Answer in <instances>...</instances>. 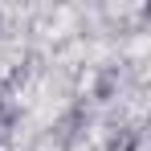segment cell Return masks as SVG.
<instances>
[{"label": "cell", "instance_id": "obj_1", "mask_svg": "<svg viewBox=\"0 0 151 151\" xmlns=\"http://www.w3.org/2000/svg\"><path fill=\"white\" fill-rule=\"evenodd\" d=\"M135 147H139V135H135V131H119V135L106 143V151H135Z\"/></svg>", "mask_w": 151, "mask_h": 151}, {"label": "cell", "instance_id": "obj_2", "mask_svg": "<svg viewBox=\"0 0 151 151\" xmlns=\"http://www.w3.org/2000/svg\"><path fill=\"white\" fill-rule=\"evenodd\" d=\"M12 123H17V114H12V106L8 102H0V143L12 135Z\"/></svg>", "mask_w": 151, "mask_h": 151}]
</instances>
